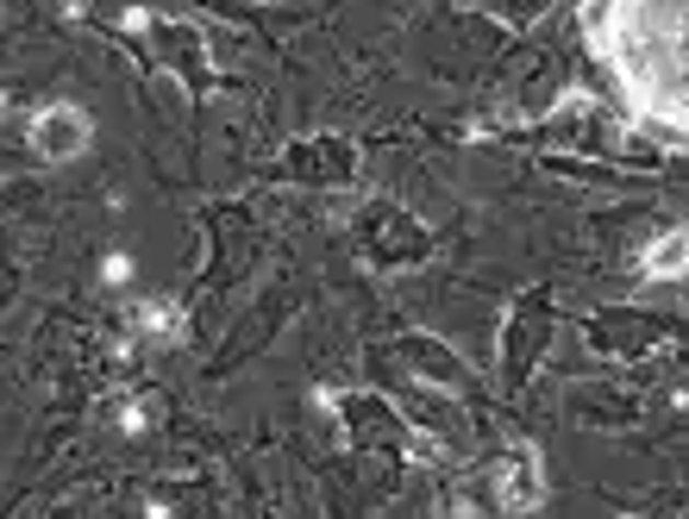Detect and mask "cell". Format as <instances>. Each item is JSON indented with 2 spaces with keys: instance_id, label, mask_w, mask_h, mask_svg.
I'll return each mask as SVG.
<instances>
[{
  "instance_id": "obj_1",
  "label": "cell",
  "mask_w": 689,
  "mask_h": 519,
  "mask_svg": "<svg viewBox=\"0 0 689 519\" xmlns=\"http://www.w3.org/2000/svg\"><path fill=\"white\" fill-rule=\"evenodd\" d=\"M82 138H89V119L69 107V101H50V107H38V119H32V145H38L50 163L76 157L82 151Z\"/></svg>"
},
{
  "instance_id": "obj_2",
  "label": "cell",
  "mask_w": 689,
  "mask_h": 519,
  "mask_svg": "<svg viewBox=\"0 0 689 519\" xmlns=\"http://www.w3.org/2000/svg\"><path fill=\"white\" fill-rule=\"evenodd\" d=\"M495 495H502V507H508V514H527V507L539 500V470H533V457L514 451V457H508V470H502V488H495Z\"/></svg>"
},
{
  "instance_id": "obj_3",
  "label": "cell",
  "mask_w": 689,
  "mask_h": 519,
  "mask_svg": "<svg viewBox=\"0 0 689 519\" xmlns=\"http://www.w3.org/2000/svg\"><path fill=\"white\" fill-rule=\"evenodd\" d=\"M157 38L170 44V64H176L182 76H195V82H207V64H200V38H195V32H182V25H163Z\"/></svg>"
},
{
  "instance_id": "obj_4",
  "label": "cell",
  "mask_w": 689,
  "mask_h": 519,
  "mask_svg": "<svg viewBox=\"0 0 689 519\" xmlns=\"http://www.w3.org/2000/svg\"><path fill=\"white\" fill-rule=\"evenodd\" d=\"M689 269V232H665L645 257V276H684Z\"/></svg>"
},
{
  "instance_id": "obj_5",
  "label": "cell",
  "mask_w": 689,
  "mask_h": 519,
  "mask_svg": "<svg viewBox=\"0 0 689 519\" xmlns=\"http://www.w3.org/2000/svg\"><path fill=\"white\" fill-rule=\"evenodd\" d=\"M138 325H145L151 338H176V332H182V320H176V307H170V301H145V307H138Z\"/></svg>"
}]
</instances>
